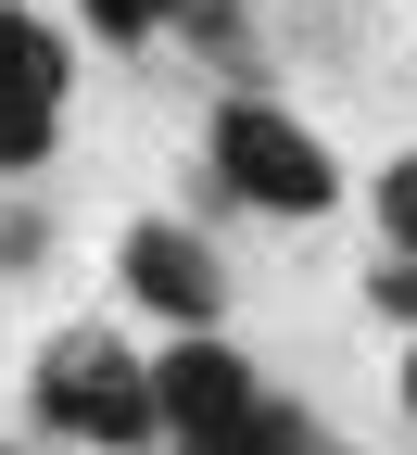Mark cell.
Masks as SVG:
<instances>
[{
	"label": "cell",
	"instance_id": "obj_1",
	"mask_svg": "<svg viewBox=\"0 0 417 455\" xmlns=\"http://www.w3.org/2000/svg\"><path fill=\"white\" fill-rule=\"evenodd\" d=\"M26 405L51 443H89V455H140L164 430V392H152V355L114 329H51L26 355Z\"/></svg>",
	"mask_w": 417,
	"mask_h": 455
},
{
	"label": "cell",
	"instance_id": "obj_2",
	"mask_svg": "<svg viewBox=\"0 0 417 455\" xmlns=\"http://www.w3.org/2000/svg\"><path fill=\"white\" fill-rule=\"evenodd\" d=\"M203 164H215V190L253 203V215H329V203H341L329 140H317L291 101H266V89H241V101L203 114Z\"/></svg>",
	"mask_w": 417,
	"mask_h": 455
},
{
	"label": "cell",
	"instance_id": "obj_3",
	"mask_svg": "<svg viewBox=\"0 0 417 455\" xmlns=\"http://www.w3.org/2000/svg\"><path fill=\"white\" fill-rule=\"evenodd\" d=\"M152 392H164V443H177V430H241V418H266L253 355H241V341H215V329H164Z\"/></svg>",
	"mask_w": 417,
	"mask_h": 455
},
{
	"label": "cell",
	"instance_id": "obj_4",
	"mask_svg": "<svg viewBox=\"0 0 417 455\" xmlns=\"http://www.w3.org/2000/svg\"><path fill=\"white\" fill-rule=\"evenodd\" d=\"M114 266H127V291H140L164 329H215V316H228V266L203 253V228H177V215H140L127 241H114Z\"/></svg>",
	"mask_w": 417,
	"mask_h": 455
},
{
	"label": "cell",
	"instance_id": "obj_5",
	"mask_svg": "<svg viewBox=\"0 0 417 455\" xmlns=\"http://www.w3.org/2000/svg\"><path fill=\"white\" fill-rule=\"evenodd\" d=\"M0 76H26V89H51V101H64V76H76V51L51 38V26L26 13V0H0Z\"/></svg>",
	"mask_w": 417,
	"mask_h": 455
},
{
	"label": "cell",
	"instance_id": "obj_6",
	"mask_svg": "<svg viewBox=\"0 0 417 455\" xmlns=\"http://www.w3.org/2000/svg\"><path fill=\"white\" fill-rule=\"evenodd\" d=\"M51 114H64L51 89L0 76V178H38V164H51Z\"/></svg>",
	"mask_w": 417,
	"mask_h": 455
},
{
	"label": "cell",
	"instance_id": "obj_7",
	"mask_svg": "<svg viewBox=\"0 0 417 455\" xmlns=\"http://www.w3.org/2000/svg\"><path fill=\"white\" fill-rule=\"evenodd\" d=\"M76 13L101 26V51H140V38H164V26H190L203 0H76Z\"/></svg>",
	"mask_w": 417,
	"mask_h": 455
},
{
	"label": "cell",
	"instance_id": "obj_8",
	"mask_svg": "<svg viewBox=\"0 0 417 455\" xmlns=\"http://www.w3.org/2000/svg\"><path fill=\"white\" fill-rule=\"evenodd\" d=\"M367 203H380V241H392V253H417V152H392V164H380V190H367Z\"/></svg>",
	"mask_w": 417,
	"mask_h": 455
},
{
	"label": "cell",
	"instance_id": "obj_9",
	"mask_svg": "<svg viewBox=\"0 0 417 455\" xmlns=\"http://www.w3.org/2000/svg\"><path fill=\"white\" fill-rule=\"evenodd\" d=\"M367 304H380L392 329H417V253H380V266H367Z\"/></svg>",
	"mask_w": 417,
	"mask_h": 455
},
{
	"label": "cell",
	"instance_id": "obj_10",
	"mask_svg": "<svg viewBox=\"0 0 417 455\" xmlns=\"http://www.w3.org/2000/svg\"><path fill=\"white\" fill-rule=\"evenodd\" d=\"M266 455H354L341 430H317L304 405H266Z\"/></svg>",
	"mask_w": 417,
	"mask_h": 455
},
{
	"label": "cell",
	"instance_id": "obj_11",
	"mask_svg": "<svg viewBox=\"0 0 417 455\" xmlns=\"http://www.w3.org/2000/svg\"><path fill=\"white\" fill-rule=\"evenodd\" d=\"M177 455H266V418H241V430H177Z\"/></svg>",
	"mask_w": 417,
	"mask_h": 455
},
{
	"label": "cell",
	"instance_id": "obj_12",
	"mask_svg": "<svg viewBox=\"0 0 417 455\" xmlns=\"http://www.w3.org/2000/svg\"><path fill=\"white\" fill-rule=\"evenodd\" d=\"M405 418H417V341H405Z\"/></svg>",
	"mask_w": 417,
	"mask_h": 455
}]
</instances>
